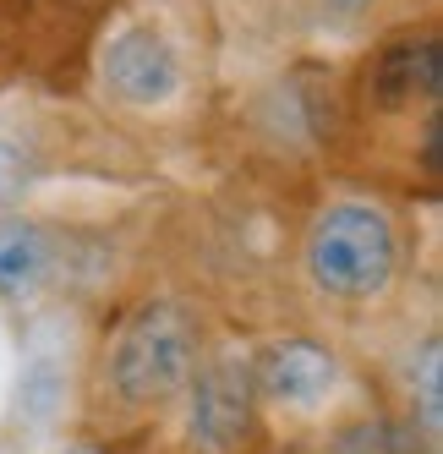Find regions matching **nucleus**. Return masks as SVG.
<instances>
[{"instance_id":"f257e3e1","label":"nucleus","mask_w":443,"mask_h":454,"mask_svg":"<svg viewBox=\"0 0 443 454\" xmlns=\"http://www.w3.org/2000/svg\"><path fill=\"white\" fill-rule=\"evenodd\" d=\"M416 203L351 181H318L284 214L279 269L296 323L361 350L416 307H432V236Z\"/></svg>"},{"instance_id":"f03ea898","label":"nucleus","mask_w":443,"mask_h":454,"mask_svg":"<svg viewBox=\"0 0 443 454\" xmlns=\"http://www.w3.org/2000/svg\"><path fill=\"white\" fill-rule=\"evenodd\" d=\"M225 88L214 0H120L93 27L72 99L143 153H203Z\"/></svg>"},{"instance_id":"7ed1b4c3","label":"nucleus","mask_w":443,"mask_h":454,"mask_svg":"<svg viewBox=\"0 0 443 454\" xmlns=\"http://www.w3.org/2000/svg\"><path fill=\"white\" fill-rule=\"evenodd\" d=\"M438 126H443V27L438 12L405 17L339 55L329 181L384 198L438 203Z\"/></svg>"},{"instance_id":"20e7f679","label":"nucleus","mask_w":443,"mask_h":454,"mask_svg":"<svg viewBox=\"0 0 443 454\" xmlns=\"http://www.w3.org/2000/svg\"><path fill=\"white\" fill-rule=\"evenodd\" d=\"M219 334L214 307L192 285H137L105 312L82 362L77 421L82 438L132 449L159 438L192 388L203 356Z\"/></svg>"},{"instance_id":"39448f33","label":"nucleus","mask_w":443,"mask_h":454,"mask_svg":"<svg viewBox=\"0 0 443 454\" xmlns=\"http://www.w3.org/2000/svg\"><path fill=\"white\" fill-rule=\"evenodd\" d=\"M143 214L12 208L0 214V307L44 312L77 296H126L143 285Z\"/></svg>"},{"instance_id":"423d86ee","label":"nucleus","mask_w":443,"mask_h":454,"mask_svg":"<svg viewBox=\"0 0 443 454\" xmlns=\"http://www.w3.org/2000/svg\"><path fill=\"white\" fill-rule=\"evenodd\" d=\"M159 176V159L126 143L77 99L39 88L0 93V214L27 208L50 181H110L143 186Z\"/></svg>"},{"instance_id":"0eeeda50","label":"nucleus","mask_w":443,"mask_h":454,"mask_svg":"<svg viewBox=\"0 0 443 454\" xmlns=\"http://www.w3.org/2000/svg\"><path fill=\"white\" fill-rule=\"evenodd\" d=\"M246 362L274 449L301 443L334 427V421L377 405L356 356L339 340L307 329V323H279V329L246 340Z\"/></svg>"},{"instance_id":"6e6552de","label":"nucleus","mask_w":443,"mask_h":454,"mask_svg":"<svg viewBox=\"0 0 443 454\" xmlns=\"http://www.w3.org/2000/svg\"><path fill=\"white\" fill-rule=\"evenodd\" d=\"M438 12V0H214L219 34H225V67H258V60L291 55H351L372 34Z\"/></svg>"},{"instance_id":"1a4fd4ad","label":"nucleus","mask_w":443,"mask_h":454,"mask_svg":"<svg viewBox=\"0 0 443 454\" xmlns=\"http://www.w3.org/2000/svg\"><path fill=\"white\" fill-rule=\"evenodd\" d=\"M165 433L175 438V454H274L241 334H225V329L214 334L192 388L165 421Z\"/></svg>"},{"instance_id":"9d476101","label":"nucleus","mask_w":443,"mask_h":454,"mask_svg":"<svg viewBox=\"0 0 443 454\" xmlns=\"http://www.w3.org/2000/svg\"><path fill=\"white\" fill-rule=\"evenodd\" d=\"M274 454H427V449L410 438L384 405H367V411L345 416V421H334V427L312 433L301 443L274 449Z\"/></svg>"},{"instance_id":"9b49d317","label":"nucleus","mask_w":443,"mask_h":454,"mask_svg":"<svg viewBox=\"0 0 443 454\" xmlns=\"http://www.w3.org/2000/svg\"><path fill=\"white\" fill-rule=\"evenodd\" d=\"M55 454H120V449H105V443H93V438H77V443H60Z\"/></svg>"}]
</instances>
